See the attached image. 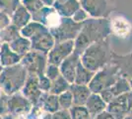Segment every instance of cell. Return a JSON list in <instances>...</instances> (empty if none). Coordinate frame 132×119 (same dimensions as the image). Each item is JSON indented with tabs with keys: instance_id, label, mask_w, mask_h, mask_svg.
I'll list each match as a JSON object with an SVG mask.
<instances>
[{
	"instance_id": "1",
	"label": "cell",
	"mask_w": 132,
	"mask_h": 119,
	"mask_svg": "<svg viewBox=\"0 0 132 119\" xmlns=\"http://www.w3.org/2000/svg\"><path fill=\"white\" fill-rule=\"evenodd\" d=\"M110 33V22L106 18H88L83 22L82 28L74 40V53L81 56L91 44L105 39Z\"/></svg>"
},
{
	"instance_id": "2",
	"label": "cell",
	"mask_w": 132,
	"mask_h": 119,
	"mask_svg": "<svg viewBox=\"0 0 132 119\" xmlns=\"http://www.w3.org/2000/svg\"><path fill=\"white\" fill-rule=\"evenodd\" d=\"M109 59L110 48L108 42L104 39L89 46L80 56V62L87 69L97 73L108 65Z\"/></svg>"
},
{
	"instance_id": "3",
	"label": "cell",
	"mask_w": 132,
	"mask_h": 119,
	"mask_svg": "<svg viewBox=\"0 0 132 119\" xmlns=\"http://www.w3.org/2000/svg\"><path fill=\"white\" fill-rule=\"evenodd\" d=\"M28 75V72L21 64L3 68L0 72V89L8 96L20 92Z\"/></svg>"
},
{
	"instance_id": "4",
	"label": "cell",
	"mask_w": 132,
	"mask_h": 119,
	"mask_svg": "<svg viewBox=\"0 0 132 119\" xmlns=\"http://www.w3.org/2000/svg\"><path fill=\"white\" fill-rule=\"evenodd\" d=\"M119 78L118 67L114 65H105L103 68L95 73L88 86L92 93H101L105 88L113 85Z\"/></svg>"
},
{
	"instance_id": "5",
	"label": "cell",
	"mask_w": 132,
	"mask_h": 119,
	"mask_svg": "<svg viewBox=\"0 0 132 119\" xmlns=\"http://www.w3.org/2000/svg\"><path fill=\"white\" fill-rule=\"evenodd\" d=\"M83 23H77L72 20V18L62 17L59 24L50 29V32L54 38L55 43H59L63 41H69V40L76 39L80 30L82 28Z\"/></svg>"
},
{
	"instance_id": "6",
	"label": "cell",
	"mask_w": 132,
	"mask_h": 119,
	"mask_svg": "<svg viewBox=\"0 0 132 119\" xmlns=\"http://www.w3.org/2000/svg\"><path fill=\"white\" fill-rule=\"evenodd\" d=\"M20 64L28 72V74L42 75L47 66V55L37 51H31L21 59Z\"/></svg>"
},
{
	"instance_id": "7",
	"label": "cell",
	"mask_w": 132,
	"mask_h": 119,
	"mask_svg": "<svg viewBox=\"0 0 132 119\" xmlns=\"http://www.w3.org/2000/svg\"><path fill=\"white\" fill-rule=\"evenodd\" d=\"M31 50L46 54L52 49L55 44V40L50 34V30L45 26H43L39 31L30 38Z\"/></svg>"
},
{
	"instance_id": "8",
	"label": "cell",
	"mask_w": 132,
	"mask_h": 119,
	"mask_svg": "<svg viewBox=\"0 0 132 119\" xmlns=\"http://www.w3.org/2000/svg\"><path fill=\"white\" fill-rule=\"evenodd\" d=\"M33 109V104L20 92L8 97V114L14 117L27 116Z\"/></svg>"
},
{
	"instance_id": "9",
	"label": "cell",
	"mask_w": 132,
	"mask_h": 119,
	"mask_svg": "<svg viewBox=\"0 0 132 119\" xmlns=\"http://www.w3.org/2000/svg\"><path fill=\"white\" fill-rule=\"evenodd\" d=\"M74 52V41H63L55 43L52 49L47 53V64L59 67L60 64Z\"/></svg>"
},
{
	"instance_id": "10",
	"label": "cell",
	"mask_w": 132,
	"mask_h": 119,
	"mask_svg": "<svg viewBox=\"0 0 132 119\" xmlns=\"http://www.w3.org/2000/svg\"><path fill=\"white\" fill-rule=\"evenodd\" d=\"M80 6L92 18H106L109 6L106 0H79Z\"/></svg>"
},
{
	"instance_id": "11",
	"label": "cell",
	"mask_w": 132,
	"mask_h": 119,
	"mask_svg": "<svg viewBox=\"0 0 132 119\" xmlns=\"http://www.w3.org/2000/svg\"><path fill=\"white\" fill-rule=\"evenodd\" d=\"M21 93L33 104V106L38 105L39 99L44 92H42L38 85V76L29 74L25 85L21 89Z\"/></svg>"
},
{
	"instance_id": "12",
	"label": "cell",
	"mask_w": 132,
	"mask_h": 119,
	"mask_svg": "<svg viewBox=\"0 0 132 119\" xmlns=\"http://www.w3.org/2000/svg\"><path fill=\"white\" fill-rule=\"evenodd\" d=\"M130 89H131V86L129 81L124 78H119L113 85L105 88V90H103L99 94L106 103H109L113 98L119 96L123 93H126Z\"/></svg>"
},
{
	"instance_id": "13",
	"label": "cell",
	"mask_w": 132,
	"mask_h": 119,
	"mask_svg": "<svg viewBox=\"0 0 132 119\" xmlns=\"http://www.w3.org/2000/svg\"><path fill=\"white\" fill-rule=\"evenodd\" d=\"M127 93L128 92L123 93L108 103L106 111L111 114L116 119H123L128 115Z\"/></svg>"
},
{
	"instance_id": "14",
	"label": "cell",
	"mask_w": 132,
	"mask_h": 119,
	"mask_svg": "<svg viewBox=\"0 0 132 119\" xmlns=\"http://www.w3.org/2000/svg\"><path fill=\"white\" fill-rule=\"evenodd\" d=\"M79 62H80V56L73 52L71 55L66 58L59 66L60 74L70 85L74 82L76 68H77V65Z\"/></svg>"
},
{
	"instance_id": "15",
	"label": "cell",
	"mask_w": 132,
	"mask_h": 119,
	"mask_svg": "<svg viewBox=\"0 0 132 119\" xmlns=\"http://www.w3.org/2000/svg\"><path fill=\"white\" fill-rule=\"evenodd\" d=\"M52 7L59 16L65 18H72L81 8L78 0H56Z\"/></svg>"
},
{
	"instance_id": "16",
	"label": "cell",
	"mask_w": 132,
	"mask_h": 119,
	"mask_svg": "<svg viewBox=\"0 0 132 119\" xmlns=\"http://www.w3.org/2000/svg\"><path fill=\"white\" fill-rule=\"evenodd\" d=\"M69 90L71 92L73 98V105L85 106L88 98L92 94V91L90 90L88 85L71 83Z\"/></svg>"
},
{
	"instance_id": "17",
	"label": "cell",
	"mask_w": 132,
	"mask_h": 119,
	"mask_svg": "<svg viewBox=\"0 0 132 119\" xmlns=\"http://www.w3.org/2000/svg\"><path fill=\"white\" fill-rule=\"evenodd\" d=\"M108 103L102 98L99 93H92L85 104L88 112L92 118H95L97 115L106 110Z\"/></svg>"
},
{
	"instance_id": "18",
	"label": "cell",
	"mask_w": 132,
	"mask_h": 119,
	"mask_svg": "<svg viewBox=\"0 0 132 119\" xmlns=\"http://www.w3.org/2000/svg\"><path fill=\"white\" fill-rule=\"evenodd\" d=\"M131 24L129 21L121 16H116L110 22V30L119 38H125L131 32Z\"/></svg>"
},
{
	"instance_id": "19",
	"label": "cell",
	"mask_w": 132,
	"mask_h": 119,
	"mask_svg": "<svg viewBox=\"0 0 132 119\" xmlns=\"http://www.w3.org/2000/svg\"><path fill=\"white\" fill-rule=\"evenodd\" d=\"M22 58L15 54L10 49L8 43H2L0 47V62L3 68L6 67H12L18 65L21 62Z\"/></svg>"
},
{
	"instance_id": "20",
	"label": "cell",
	"mask_w": 132,
	"mask_h": 119,
	"mask_svg": "<svg viewBox=\"0 0 132 119\" xmlns=\"http://www.w3.org/2000/svg\"><path fill=\"white\" fill-rule=\"evenodd\" d=\"M35 106H39L42 108V110L44 112L48 114L54 113L60 109L59 103H58V96L50 94L48 92H44L39 99V104L35 105Z\"/></svg>"
},
{
	"instance_id": "21",
	"label": "cell",
	"mask_w": 132,
	"mask_h": 119,
	"mask_svg": "<svg viewBox=\"0 0 132 119\" xmlns=\"http://www.w3.org/2000/svg\"><path fill=\"white\" fill-rule=\"evenodd\" d=\"M31 21H32V15L22 4L17 8L10 17V24L15 26L19 30L24 28Z\"/></svg>"
},
{
	"instance_id": "22",
	"label": "cell",
	"mask_w": 132,
	"mask_h": 119,
	"mask_svg": "<svg viewBox=\"0 0 132 119\" xmlns=\"http://www.w3.org/2000/svg\"><path fill=\"white\" fill-rule=\"evenodd\" d=\"M8 45L10 47L12 51L18 56L23 58L26 54H28L31 51V42L27 38H24L21 35L19 37H17L16 39L11 41L10 43H8Z\"/></svg>"
},
{
	"instance_id": "23",
	"label": "cell",
	"mask_w": 132,
	"mask_h": 119,
	"mask_svg": "<svg viewBox=\"0 0 132 119\" xmlns=\"http://www.w3.org/2000/svg\"><path fill=\"white\" fill-rule=\"evenodd\" d=\"M95 75V73L89 71L83 66L81 62H78L77 68H76V74H75V79L73 83L76 85H88L90 81L92 80L93 76Z\"/></svg>"
},
{
	"instance_id": "24",
	"label": "cell",
	"mask_w": 132,
	"mask_h": 119,
	"mask_svg": "<svg viewBox=\"0 0 132 119\" xmlns=\"http://www.w3.org/2000/svg\"><path fill=\"white\" fill-rule=\"evenodd\" d=\"M69 87H70V83L60 74L57 79H55L54 80L51 81V86H50L48 93L58 96L59 94L68 90Z\"/></svg>"
},
{
	"instance_id": "25",
	"label": "cell",
	"mask_w": 132,
	"mask_h": 119,
	"mask_svg": "<svg viewBox=\"0 0 132 119\" xmlns=\"http://www.w3.org/2000/svg\"><path fill=\"white\" fill-rule=\"evenodd\" d=\"M22 0H0V12L11 17L12 14L19 6Z\"/></svg>"
},
{
	"instance_id": "26",
	"label": "cell",
	"mask_w": 132,
	"mask_h": 119,
	"mask_svg": "<svg viewBox=\"0 0 132 119\" xmlns=\"http://www.w3.org/2000/svg\"><path fill=\"white\" fill-rule=\"evenodd\" d=\"M19 36H20V30L10 24L0 33V42L1 43H10L11 41L16 39Z\"/></svg>"
},
{
	"instance_id": "27",
	"label": "cell",
	"mask_w": 132,
	"mask_h": 119,
	"mask_svg": "<svg viewBox=\"0 0 132 119\" xmlns=\"http://www.w3.org/2000/svg\"><path fill=\"white\" fill-rule=\"evenodd\" d=\"M69 113L71 119H91V115L88 112L87 108L85 106L80 105H73L69 109Z\"/></svg>"
},
{
	"instance_id": "28",
	"label": "cell",
	"mask_w": 132,
	"mask_h": 119,
	"mask_svg": "<svg viewBox=\"0 0 132 119\" xmlns=\"http://www.w3.org/2000/svg\"><path fill=\"white\" fill-rule=\"evenodd\" d=\"M58 103L60 109L63 110H69L73 106V98L69 89L58 95Z\"/></svg>"
},
{
	"instance_id": "29",
	"label": "cell",
	"mask_w": 132,
	"mask_h": 119,
	"mask_svg": "<svg viewBox=\"0 0 132 119\" xmlns=\"http://www.w3.org/2000/svg\"><path fill=\"white\" fill-rule=\"evenodd\" d=\"M21 4L30 12L31 15L44 7V3L40 0H22Z\"/></svg>"
},
{
	"instance_id": "30",
	"label": "cell",
	"mask_w": 132,
	"mask_h": 119,
	"mask_svg": "<svg viewBox=\"0 0 132 119\" xmlns=\"http://www.w3.org/2000/svg\"><path fill=\"white\" fill-rule=\"evenodd\" d=\"M44 75L50 79L51 81L54 80L55 79H57L59 75H60V71H59V67L57 66H54V65H50V64H47L46 68H45V71H44Z\"/></svg>"
},
{
	"instance_id": "31",
	"label": "cell",
	"mask_w": 132,
	"mask_h": 119,
	"mask_svg": "<svg viewBox=\"0 0 132 119\" xmlns=\"http://www.w3.org/2000/svg\"><path fill=\"white\" fill-rule=\"evenodd\" d=\"M38 85L42 92H48L51 86V80L47 79L44 74L38 76Z\"/></svg>"
},
{
	"instance_id": "32",
	"label": "cell",
	"mask_w": 132,
	"mask_h": 119,
	"mask_svg": "<svg viewBox=\"0 0 132 119\" xmlns=\"http://www.w3.org/2000/svg\"><path fill=\"white\" fill-rule=\"evenodd\" d=\"M8 95L0 89V115L4 116L8 114Z\"/></svg>"
},
{
	"instance_id": "33",
	"label": "cell",
	"mask_w": 132,
	"mask_h": 119,
	"mask_svg": "<svg viewBox=\"0 0 132 119\" xmlns=\"http://www.w3.org/2000/svg\"><path fill=\"white\" fill-rule=\"evenodd\" d=\"M89 18V15L86 12L83 10L82 8H80L77 12H75V14L72 16V20L77 23H83L85 20H87Z\"/></svg>"
},
{
	"instance_id": "34",
	"label": "cell",
	"mask_w": 132,
	"mask_h": 119,
	"mask_svg": "<svg viewBox=\"0 0 132 119\" xmlns=\"http://www.w3.org/2000/svg\"><path fill=\"white\" fill-rule=\"evenodd\" d=\"M50 119H71L69 110H63L59 109L54 113L50 114Z\"/></svg>"
},
{
	"instance_id": "35",
	"label": "cell",
	"mask_w": 132,
	"mask_h": 119,
	"mask_svg": "<svg viewBox=\"0 0 132 119\" xmlns=\"http://www.w3.org/2000/svg\"><path fill=\"white\" fill-rule=\"evenodd\" d=\"M9 25H10V17L0 12V33Z\"/></svg>"
},
{
	"instance_id": "36",
	"label": "cell",
	"mask_w": 132,
	"mask_h": 119,
	"mask_svg": "<svg viewBox=\"0 0 132 119\" xmlns=\"http://www.w3.org/2000/svg\"><path fill=\"white\" fill-rule=\"evenodd\" d=\"M127 101H128V116H132V88L127 93Z\"/></svg>"
},
{
	"instance_id": "37",
	"label": "cell",
	"mask_w": 132,
	"mask_h": 119,
	"mask_svg": "<svg viewBox=\"0 0 132 119\" xmlns=\"http://www.w3.org/2000/svg\"><path fill=\"white\" fill-rule=\"evenodd\" d=\"M94 119H116V118L105 110V111H104V112L100 113L99 115H97Z\"/></svg>"
},
{
	"instance_id": "38",
	"label": "cell",
	"mask_w": 132,
	"mask_h": 119,
	"mask_svg": "<svg viewBox=\"0 0 132 119\" xmlns=\"http://www.w3.org/2000/svg\"><path fill=\"white\" fill-rule=\"evenodd\" d=\"M44 6H47V7H52V5L54 4V2L56 0H40Z\"/></svg>"
},
{
	"instance_id": "39",
	"label": "cell",
	"mask_w": 132,
	"mask_h": 119,
	"mask_svg": "<svg viewBox=\"0 0 132 119\" xmlns=\"http://www.w3.org/2000/svg\"><path fill=\"white\" fill-rule=\"evenodd\" d=\"M2 119H17L16 117H14V116H12L10 114H6L4 116H2Z\"/></svg>"
},
{
	"instance_id": "40",
	"label": "cell",
	"mask_w": 132,
	"mask_h": 119,
	"mask_svg": "<svg viewBox=\"0 0 132 119\" xmlns=\"http://www.w3.org/2000/svg\"><path fill=\"white\" fill-rule=\"evenodd\" d=\"M123 119H132V116H128V115H127L126 117H125V118H123Z\"/></svg>"
},
{
	"instance_id": "41",
	"label": "cell",
	"mask_w": 132,
	"mask_h": 119,
	"mask_svg": "<svg viewBox=\"0 0 132 119\" xmlns=\"http://www.w3.org/2000/svg\"><path fill=\"white\" fill-rule=\"evenodd\" d=\"M2 68H3V67H2V65H1V62H0V72L2 71Z\"/></svg>"
},
{
	"instance_id": "42",
	"label": "cell",
	"mask_w": 132,
	"mask_h": 119,
	"mask_svg": "<svg viewBox=\"0 0 132 119\" xmlns=\"http://www.w3.org/2000/svg\"><path fill=\"white\" fill-rule=\"evenodd\" d=\"M0 119H2V116H1V115H0Z\"/></svg>"
},
{
	"instance_id": "43",
	"label": "cell",
	"mask_w": 132,
	"mask_h": 119,
	"mask_svg": "<svg viewBox=\"0 0 132 119\" xmlns=\"http://www.w3.org/2000/svg\"><path fill=\"white\" fill-rule=\"evenodd\" d=\"M91 119H94V118H91Z\"/></svg>"
},
{
	"instance_id": "44",
	"label": "cell",
	"mask_w": 132,
	"mask_h": 119,
	"mask_svg": "<svg viewBox=\"0 0 132 119\" xmlns=\"http://www.w3.org/2000/svg\"><path fill=\"white\" fill-rule=\"evenodd\" d=\"M78 1H79V0H78Z\"/></svg>"
}]
</instances>
